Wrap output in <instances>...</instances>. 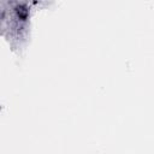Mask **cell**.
I'll list each match as a JSON object with an SVG mask.
<instances>
[{
  "label": "cell",
  "instance_id": "6da1fadb",
  "mask_svg": "<svg viewBox=\"0 0 154 154\" xmlns=\"http://www.w3.org/2000/svg\"><path fill=\"white\" fill-rule=\"evenodd\" d=\"M17 14H18L19 18L25 19L28 17V10H26V7L25 6H18L17 7Z\"/></svg>",
  "mask_w": 154,
  "mask_h": 154
}]
</instances>
